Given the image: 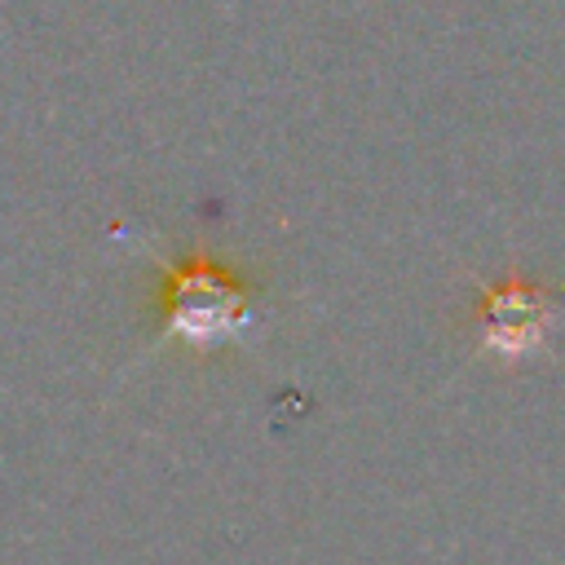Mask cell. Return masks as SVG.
<instances>
[{
    "instance_id": "6da1fadb",
    "label": "cell",
    "mask_w": 565,
    "mask_h": 565,
    "mask_svg": "<svg viewBox=\"0 0 565 565\" xmlns=\"http://www.w3.org/2000/svg\"><path fill=\"white\" fill-rule=\"evenodd\" d=\"M561 305L565 291L556 287H539L525 278L490 282L481 287V305H477V340L503 362L534 358L552 340V327L561 322Z\"/></svg>"
},
{
    "instance_id": "7a4b0ae2",
    "label": "cell",
    "mask_w": 565,
    "mask_h": 565,
    "mask_svg": "<svg viewBox=\"0 0 565 565\" xmlns=\"http://www.w3.org/2000/svg\"><path fill=\"white\" fill-rule=\"evenodd\" d=\"M247 327L243 291L207 265H185L172 274V335L185 344H221Z\"/></svg>"
}]
</instances>
